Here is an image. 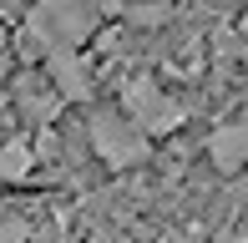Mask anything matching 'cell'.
Listing matches in <instances>:
<instances>
[{"instance_id": "7", "label": "cell", "mask_w": 248, "mask_h": 243, "mask_svg": "<svg viewBox=\"0 0 248 243\" xmlns=\"http://www.w3.org/2000/svg\"><path fill=\"white\" fill-rule=\"evenodd\" d=\"M31 167H36V157H31L20 142H5V147H0V182H26Z\"/></svg>"}, {"instance_id": "2", "label": "cell", "mask_w": 248, "mask_h": 243, "mask_svg": "<svg viewBox=\"0 0 248 243\" xmlns=\"http://www.w3.org/2000/svg\"><path fill=\"white\" fill-rule=\"evenodd\" d=\"M86 142H92V152L107 167H142V162L152 157V137L137 127L122 106H101V112H92V122H86Z\"/></svg>"}, {"instance_id": "4", "label": "cell", "mask_w": 248, "mask_h": 243, "mask_svg": "<svg viewBox=\"0 0 248 243\" xmlns=\"http://www.w3.org/2000/svg\"><path fill=\"white\" fill-rule=\"evenodd\" d=\"M10 106L26 122H36V127H51V122L66 112V96L51 86L46 71H20L16 81H10Z\"/></svg>"}, {"instance_id": "11", "label": "cell", "mask_w": 248, "mask_h": 243, "mask_svg": "<svg viewBox=\"0 0 248 243\" xmlns=\"http://www.w3.org/2000/svg\"><path fill=\"white\" fill-rule=\"evenodd\" d=\"M0 5H20V0H0Z\"/></svg>"}, {"instance_id": "5", "label": "cell", "mask_w": 248, "mask_h": 243, "mask_svg": "<svg viewBox=\"0 0 248 243\" xmlns=\"http://www.w3.org/2000/svg\"><path fill=\"white\" fill-rule=\"evenodd\" d=\"M41 66H46L51 86L66 102H92L96 96V71H92V61H81V46H56V51H46Z\"/></svg>"}, {"instance_id": "9", "label": "cell", "mask_w": 248, "mask_h": 243, "mask_svg": "<svg viewBox=\"0 0 248 243\" xmlns=\"http://www.w3.org/2000/svg\"><path fill=\"white\" fill-rule=\"evenodd\" d=\"M132 5H142V0H101V15H127Z\"/></svg>"}, {"instance_id": "10", "label": "cell", "mask_w": 248, "mask_h": 243, "mask_svg": "<svg viewBox=\"0 0 248 243\" xmlns=\"http://www.w3.org/2000/svg\"><path fill=\"white\" fill-rule=\"evenodd\" d=\"M0 56H5V26H0Z\"/></svg>"}, {"instance_id": "1", "label": "cell", "mask_w": 248, "mask_h": 243, "mask_svg": "<svg viewBox=\"0 0 248 243\" xmlns=\"http://www.w3.org/2000/svg\"><path fill=\"white\" fill-rule=\"evenodd\" d=\"M101 26V0H36L20 30V61H46L56 46H81Z\"/></svg>"}, {"instance_id": "6", "label": "cell", "mask_w": 248, "mask_h": 243, "mask_svg": "<svg viewBox=\"0 0 248 243\" xmlns=\"http://www.w3.org/2000/svg\"><path fill=\"white\" fill-rule=\"evenodd\" d=\"M202 152H208V162H213L218 172H238V167H248V117L213 127L208 142H202Z\"/></svg>"}, {"instance_id": "3", "label": "cell", "mask_w": 248, "mask_h": 243, "mask_svg": "<svg viewBox=\"0 0 248 243\" xmlns=\"http://www.w3.org/2000/svg\"><path fill=\"white\" fill-rule=\"evenodd\" d=\"M117 106L137 122L147 137H172V132H183V122H187V106L177 102V96H167L162 81H152V76H132V81L122 86Z\"/></svg>"}, {"instance_id": "8", "label": "cell", "mask_w": 248, "mask_h": 243, "mask_svg": "<svg viewBox=\"0 0 248 243\" xmlns=\"http://www.w3.org/2000/svg\"><path fill=\"white\" fill-rule=\"evenodd\" d=\"M26 238H31L26 218H0V243H26Z\"/></svg>"}]
</instances>
